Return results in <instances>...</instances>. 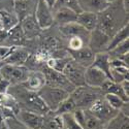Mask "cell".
<instances>
[{
	"instance_id": "8992f818",
	"label": "cell",
	"mask_w": 129,
	"mask_h": 129,
	"mask_svg": "<svg viewBox=\"0 0 129 129\" xmlns=\"http://www.w3.org/2000/svg\"><path fill=\"white\" fill-rule=\"evenodd\" d=\"M40 71H42L45 74L46 85L51 86V87H54V88L62 89L64 91L68 92L69 94L76 89V87L65 78V76H64L62 72L57 71L55 69H52V68H49L46 65L41 68Z\"/></svg>"
},
{
	"instance_id": "5b68a950",
	"label": "cell",
	"mask_w": 129,
	"mask_h": 129,
	"mask_svg": "<svg viewBox=\"0 0 129 129\" xmlns=\"http://www.w3.org/2000/svg\"><path fill=\"white\" fill-rule=\"evenodd\" d=\"M30 70L25 65H10L2 64L0 67V76L6 80L10 85H21L25 83L29 76Z\"/></svg>"
},
{
	"instance_id": "4fadbf2b",
	"label": "cell",
	"mask_w": 129,
	"mask_h": 129,
	"mask_svg": "<svg viewBox=\"0 0 129 129\" xmlns=\"http://www.w3.org/2000/svg\"><path fill=\"white\" fill-rule=\"evenodd\" d=\"M19 24L21 26V29L23 31L27 42L37 39L42 33V30L39 28L38 24L36 23L34 16H29V17L25 18L24 20L21 21Z\"/></svg>"
},
{
	"instance_id": "603a6c76",
	"label": "cell",
	"mask_w": 129,
	"mask_h": 129,
	"mask_svg": "<svg viewBox=\"0 0 129 129\" xmlns=\"http://www.w3.org/2000/svg\"><path fill=\"white\" fill-rule=\"evenodd\" d=\"M92 65L102 70L106 74V77L111 80V57L107 52L96 54Z\"/></svg>"
},
{
	"instance_id": "9c48e42d",
	"label": "cell",
	"mask_w": 129,
	"mask_h": 129,
	"mask_svg": "<svg viewBox=\"0 0 129 129\" xmlns=\"http://www.w3.org/2000/svg\"><path fill=\"white\" fill-rule=\"evenodd\" d=\"M33 16L36 20V23L42 31L49 30L53 26H55L52 9L45 3L44 0H38Z\"/></svg>"
},
{
	"instance_id": "ab89813d",
	"label": "cell",
	"mask_w": 129,
	"mask_h": 129,
	"mask_svg": "<svg viewBox=\"0 0 129 129\" xmlns=\"http://www.w3.org/2000/svg\"><path fill=\"white\" fill-rule=\"evenodd\" d=\"M16 1H23V0H16Z\"/></svg>"
},
{
	"instance_id": "52a82bcc",
	"label": "cell",
	"mask_w": 129,
	"mask_h": 129,
	"mask_svg": "<svg viewBox=\"0 0 129 129\" xmlns=\"http://www.w3.org/2000/svg\"><path fill=\"white\" fill-rule=\"evenodd\" d=\"M88 111L94 117L97 118L100 121V123L103 125V127L119 113V111H117V110L113 109L112 106H110V104L104 100L103 96L101 98L96 100Z\"/></svg>"
},
{
	"instance_id": "83f0119b",
	"label": "cell",
	"mask_w": 129,
	"mask_h": 129,
	"mask_svg": "<svg viewBox=\"0 0 129 129\" xmlns=\"http://www.w3.org/2000/svg\"><path fill=\"white\" fill-rule=\"evenodd\" d=\"M85 125L84 129H104L103 125L96 117H94L89 111H85Z\"/></svg>"
},
{
	"instance_id": "6da1fadb",
	"label": "cell",
	"mask_w": 129,
	"mask_h": 129,
	"mask_svg": "<svg viewBox=\"0 0 129 129\" xmlns=\"http://www.w3.org/2000/svg\"><path fill=\"white\" fill-rule=\"evenodd\" d=\"M97 28L107 36L112 37L124 26L128 25L129 14L125 12L122 0H116L110 6L97 14Z\"/></svg>"
},
{
	"instance_id": "d4e9b609",
	"label": "cell",
	"mask_w": 129,
	"mask_h": 129,
	"mask_svg": "<svg viewBox=\"0 0 129 129\" xmlns=\"http://www.w3.org/2000/svg\"><path fill=\"white\" fill-rule=\"evenodd\" d=\"M104 129H129V116L119 112L104 126Z\"/></svg>"
},
{
	"instance_id": "ac0fdd59",
	"label": "cell",
	"mask_w": 129,
	"mask_h": 129,
	"mask_svg": "<svg viewBox=\"0 0 129 129\" xmlns=\"http://www.w3.org/2000/svg\"><path fill=\"white\" fill-rule=\"evenodd\" d=\"M22 85L26 89L37 93L46 85V78L44 72L40 70H30L27 80Z\"/></svg>"
},
{
	"instance_id": "ba28073f",
	"label": "cell",
	"mask_w": 129,
	"mask_h": 129,
	"mask_svg": "<svg viewBox=\"0 0 129 129\" xmlns=\"http://www.w3.org/2000/svg\"><path fill=\"white\" fill-rule=\"evenodd\" d=\"M85 71L86 67L80 65L79 63L74 62L72 59L66 64V66L62 70V73L65 78L74 86L76 88L85 86Z\"/></svg>"
},
{
	"instance_id": "d6a6232c",
	"label": "cell",
	"mask_w": 129,
	"mask_h": 129,
	"mask_svg": "<svg viewBox=\"0 0 129 129\" xmlns=\"http://www.w3.org/2000/svg\"><path fill=\"white\" fill-rule=\"evenodd\" d=\"M72 115L74 117V119H76V121L80 124V126L84 129V125H85V111L84 110H80V109H77L74 110L72 112Z\"/></svg>"
},
{
	"instance_id": "1f68e13d",
	"label": "cell",
	"mask_w": 129,
	"mask_h": 129,
	"mask_svg": "<svg viewBox=\"0 0 129 129\" xmlns=\"http://www.w3.org/2000/svg\"><path fill=\"white\" fill-rule=\"evenodd\" d=\"M55 6H63V7L70 8L71 10L76 12L77 14L82 13V9L79 5L78 0H57V2L55 5H54V7Z\"/></svg>"
},
{
	"instance_id": "8fae6325",
	"label": "cell",
	"mask_w": 129,
	"mask_h": 129,
	"mask_svg": "<svg viewBox=\"0 0 129 129\" xmlns=\"http://www.w3.org/2000/svg\"><path fill=\"white\" fill-rule=\"evenodd\" d=\"M111 37L107 36L102 31L95 29L90 32L89 36V41H88V47L95 53H103L107 51V47H109Z\"/></svg>"
},
{
	"instance_id": "e0dca14e",
	"label": "cell",
	"mask_w": 129,
	"mask_h": 129,
	"mask_svg": "<svg viewBox=\"0 0 129 129\" xmlns=\"http://www.w3.org/2000/svg\"><path fill=\"white\" fill-rule=\"evenodd\" d=\"M38 0H23V1H14V13L18 17L19 21L29 16H33Z\"/></svg>"
},
{
	"instance_id": "f1b7e54d",
	"label": "cell",
	"mask_w": 129,
	"mask_h": 129,
	"mask_svg": "<svg viewBox=\"0 0 129 129\" xmlns=\"http://www.w3.org/2000/svg\"><path fill=\"white\" fill-rule=\"evenodd\" d=\"M62 120L63 129H83L80 124L76 121L72 113H66L63 115H59Z\"/></svg>"
},
{
	"instance_id": "f35d334b",
	"label": "cell",
	"mask_w": 129,
	"mask_h": 129,
	"mask_svg": "<svg viewBox=\"0 0 129 129\" xmlns=\"http://www.w3.org/2000/svg\"><path fill=\"white\" fill-rule=\"evenodd\" d=\"M122 4H123L125 12L129 14V0H122Z\"/></svg>"
},
{
	"instance_id": "277c9868",
	"label": "cell",
	"mask_w": 129,
	"mask_h": 129,
	"mask_svg": "<svg viewBox=\"0 0 129 129\" xmlns=\"http://www.w3.org/2000/svg\"><path fill=\"white\" fill-rule=\"evenodd\" d=\"M37 93L42 99V101L45 102V104L47 105L49 111L53 113L56 112L59 105L69 96L68 92L62 89L51 87V86L48 85H45Z\"/></svg>"
},
{
	"instance_id": "7c38bea8",
	"label": "cell",
	"mask_w": 129,
	"mask_h": 129,
	"mask_svg": "<svg viewBox=\"0 0 129 129\" xmlns=\"http://www.w3.org/2000/svg\"><path fill=\"white\" fill-rule=\"evenodd\" d=\"M52 14L54 19V24L57 26H62L70 23H76L78 15L70 8L63 6H55L52 8Z\"/></svg>"
},
{
	"instance_id": "e575fe53",
	"label": "cell",
	"mask_w": 129,
	"mask_h": 129,
	"mask_svg": "<svg viewBox=\"0 0 129 129\" xmlns=\"http://www.w3.org/2000/svg\"><path fill=\"white\" fill-rule=\"evenodd\" d=\"M14 1L15 0H0V10L14 12Z\"/></svg>"
},
{
	"instance_id": "7402d4cb",
	"label": "cell",
	"mask_w": 129,
	"mask_h": 129,
	"mask_svg": "<svg viewBox=\"0 0 129 129\" xmlns=\"http://www.w3.org/2000/svg\"><path fill=\"white\" fill-rule=\"evenodd\" d=\"M100 90L102 91L103 94H113V95H116V96L122 98L124 101H127V102L129 100V96L124 92L121 84L115 83L112 80H106L105 83L101 86Z\"/></svg>"
},
{
	"instance_id": "2e32d148",
	"label": "cell",
	"mask_w": 129,
	"mask_h": 129,
	"mask_svg": "<svg viewBox=\"0 0 129 129\" xmlns=\"http://www.w3.org/2000/svg\"><path fill=\"white\" fill-rule=\"evenodd\" d=\"M68 53H69L71 59L74 62L79 63L80 65H82L86 68L91 66L93 64L94 59H95V55H96L88 46L84 47L80 50H77V51H68Z\"/></svg>"
},
{
	"instance_id": "4dcf8cb0",
	"label": "cell",
	"mask_w": 129,
	"mask_h": 129,
	"mask_svg": "<svg viewBox=\"0 0 129 129\" xmlns=\"http://www.w3.org/2000/svg\"><path fill=\"white\" fill-rule=\"evenodd\" d=\"M103 98L104 100L110 104V106H112L113 109L117 110V111H120L121 107L123 106V104L127 101H124L122 98L118 97L116 95H113V94H104L103 95Z\"/></svg>"
},
{
	"instance_id": "4316f807",
	"label": "cell",
	"mask_w": 129,
	"mask_h": 129,
	"mask_svg": "<svg viewBox=\"0 0 129 129\" xmlns=\"http://www.w3.org/2000/svg\"><path fill=\"white\" fill-rule=\"evenodd\" d=\"M111 57V59H119L123 55L129 53V39L123 41L122 44L118 45L116 48L112 49L111 51L107 52Z\"/></svg>"
},
{
	"instance_id": "836d02e7",
	"label": "cell",
	"mask_w": 129,
	"mask_h": 129,
	"mask_svg": "<svg viewBox=\"0 0 129 129\" xmlns=\"http://www.w3.org/2000/svg\"><path fill=\"white\" fill-rule=\"evenodd\" d=\"M5 121H6L9 129H28L26 126H24L22 123H21L16 117L12 118V119L5 120Z\"/></svg>"
},
{
	"instance_id": "3957f363",
	"label": "cell",
	"mask_w": 129,
	"mask_h": 129,
	"mask_svg": "<svg viewBox=\"0 0 129 129\" xmlns=\"http://www.w3.org/2000/svg\"><path fill=\"white\" fill-rule=\"evenodd\" d=\"M103 95L104 94L99 88L89 87L87 85L76 88L69 94L77 109L84 111H88L92 104Z\"/></svg>"
},
{
	"instance_id": "5bb4252c",
	"label": "cell",
	"mask_w": 129,
	"mask_h": 129,
	"mask_svg": "<svg viewBox=\"0 0 129 129\" xmlns=\"http://www.w3.org/2000/svg\"><path fill=\"white\" fill-rule=\"evenodd\" d=\"M106 80H110L106 77V74L100 70L99 68L93 65L86 68L85 71V83L89 87L93 88H101V86L105 83Z\"/></svg>"
},
{
	"instance_id": "7a4b0ae2",
	"label": "cell",
	"mask_w": 129,
	"mask_h": 129,
	"mask_svg": "<svg viewBox=\"0 0 129 129\" xmlns=\"http://www.w3.org/2000/svg\"><path fill=\"white\" fill-rule=\"evenodd\" d=\"M7 93L9 95H12L16 99V101L19 104L20 110L33 112V113L40 114L44 116L50 113L49 109L45 104V102L42 101V99L40 98L38 93L32 92L26 89L22 84L10 86Z\"/></svg>"
},
{
	"instance_id": "9a60e30c",
	"label": "cell",
	"mask_w": 129,
	"mask_h": 129,
	"mask_svg": "<svg viewBox=\"0 0 129 129\" xmlns=\"http://www.w3.org/2000/svg\"><path fill=\"white\" fill-rule=\"evenodd\" d=\"M31 53V50L27 47H15L2 62L3 64H10V65H25Z\"/></svg>"
},
{
	"instance_id": "ffe728a7",
	"label": "cell",
	"mask_w": 129,
	"mask_h": 129,
	"mask_svg": "<svg viewBox=\"0 0 129 129\" xmlns=\"http://www.w3.org/2000/svg\"><path fill=\"white\" fill-rule=\"evenodd\" d=\"M4 46L8 47H27V40L21 29L20 24L10 29L7 32V37L4 41Z\"/></svg>"
},
{
	"instance_id": "30bf717a",
	"label": "cell",
	"mask_w": 129,
	"mask_h": 129,
	"mask_svg": "<svg viewBox=\"0 0 129 129\" xmlns=\"http://www.w3.org/2000/svg\"><path fill=\"white\" fill-rule=\"evenodd\" d=\"M16 118L26 126L28 129H42L45 123V116L29 112L25 110H20L16 115Z\"/></svg>"
},
{
	"instance_id": "484cf974",
	"label": "cell",
	"mask_w": 129,
	"mask_h": 129,
	"mask_svg": "<svg viewBox=\"0 0 129 129\" xmlns=\"http://www.w3.org/2000/svg\"><path fill=\"white\" fill-rule=\"evenodd\" d=\"M127 39H129V24L124 26L122 29H120L117 33H115L111 37V40H110V44H109V47H107L106 52L111 51L112 49L116 48L118 45L122 44L123 41H125Z\"/></svg>"
},
{
	"instance_id": "cb8c5ba5",
	"label": "cell",
	"mask_w": 129,
	"mask_h": 129,
	"mask_svg": "<svg viewBox=\"0 0 129 129\" xmlns=\"http://www.w3.org/2000/svg\"><path fill=\"white\" fill-rule=\"evenodd\" d=\"M0 22L2 24L3 30L8 32L10 29L16 27L20 23V21L14 12L0 10Z\"/></svg>"
},
{
	"instance_id": "60d3db41",
	"label": "cell",
	"mask_w": 129,
	"mask_h": 129,
	"mask_svg": "<svg viewBox=\"0 0 129 129\" xmlns=\"http://www.w3.org/2000/svg\"><path fill=\"white\" fill-rule=\"evenodd\" d=\"M1 79H2V78H1V76H0V81H1Z\"/></svg>"
},
{
	"instance_id": "d6986e66",
	"label": "cell",
	"mask_w": 129,
	"mask_h": 129,
	"mask_svg": "<svg viewBox=\"0 0 129 129\" xmlns=\"http://www.w3.org/2000/svg\"><path fill=\"white\" fill-rule=\"evenodd\" d=\"M116 0H78L82 12H90L98 14L110 6Z\"/></svg>"
},
{
	"instance_id": "f546056e",
	"label": "cell",
	"mask_w": 129,
	"mask_h": 129,
	"mask_svg": "<svg viewBox=\"0 0 129 129\" xmlns=\"http://www.w3.org/2000/svg\"><path fill=\"white\" fill-rule=\"evenodd\" d=\"M74 110H77V107L74 105V102L72 101L71 97L68 96V97L59 105V107L56 110V112H54V113L56 115H63V114H66V113H72Z\"/></svg>"
},
{
	"instance_id": "d590c367",
	"label": "cell",
	"mask_w": 129,
	"mask_h": 129,
	"mask_svg": "<svg viewBox=\"0 0 129 129\" xmlns=\"http://www.w3.org/2000/svg\"><path fill=\"white\" fill-rule=\"evenodd\" d=\"M15 47H8L4 45H0V61H3L13 51Z\"/></svg>"
},
{
	"instance_id": "8d00e7d4",
	"label": "cell",
	"mask_w": 129,
	"mask_h": 129,
	"mask_svg": "<svg viewBox=\"0 0 129 129\" xmlns=\"http://www.w3.org/2000/svg\"><path fill=\"white\" fill-rule=\"evenodd\" d=\"M10 85L6 80L4 79H1V81H0V94H6L8 92V89L10 87Z\"/></svg>"
},
{
	"instance_id": "44dd1931",
	"label": "cell",
	"mask_w": 129,
	"mask_h": 129,
	"mask_svg": "<svg viewBox=\"0 0 129 129\" xmlns=\"http://www.w3.org/2000/svg\"><path fill=\"white\" fill-rule=\"evenodd\" d=\"M97 22H98L97 14L90 12H82L81 14L78 15L76 23H78L88 32H91L97 28Z\"/></svg>"
},
{
	"instance_id": "74e56055",
	"label": "cell",
	"mask_w": 129,
	"mask_h": 129,
	"mask_svg": "<svg viewBox=\"0 0 129 129\" xmlns=\"http://www.w3.org/2000/svg\"><path fill=\"white\" fill-rule=\"evenodd\" d=\"M45 1V3L52 9L53 7H54V5L56 4V2H57V0H44Z\"/></svg>"
}]
</instances>
